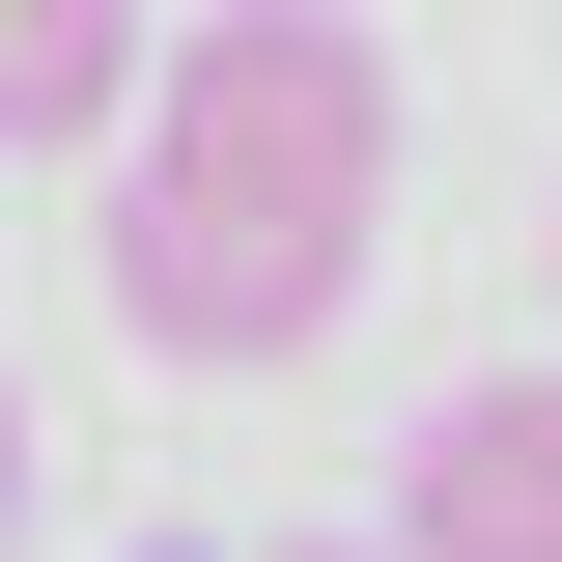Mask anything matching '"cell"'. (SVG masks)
<instances>
[{
  "label": "cell",
  "mask_w": 562,
  "mask_h": 562,
  "mask_svg": "<svg viewBox=\"0 0 562 562\" xmlns=\"http://www.w3.org/2000/svg\"><path fill=\"white\" fill-rule=\"evenodd\" d=\"M366 225H394V57H366L338 0H225V29H169V85L113 113L85 281H113L140 366H310L338 281H366Z\"/></svg>",
  "instance_id": "obj_1"
},
{
  "label": "cell",
  "mask_w": 562,
  "mask_h": 562,
  "mask_svg": "<svg viewBox=\"0 0 562 562\" xmlns=\"http://www.w3.org/2000/svg\"><path fill=\"white\" fill-rule=\"evenodd\" d=\"M422 562H562V366H506V394L422 422V479H394Z\"/></svg>",
  "instance_id": "obj_2"
},
{
  "label": "cell",
  "mask_w": 562,
  "mask_h": 562,
  "mask_svg": "<svg viewBox=\"0 0 562 562\" xmlns=\"http://www.w3.org/2000/svg\"><path fill=\"white\" fill-rule=\"evenodd\" d=\"M113 113H140V0H0V169H57Z\"/></svg>",
  "instance_id": "obj_3"
},
{
  "label": "cell",
  "mask_w": 562,
  "mask_h": 562,
  "mask_svg": "<svg viewBox=\"0 0 562 562\" xmlns=\"http://www.w3.org/2000/svg\"><path fill=\"white\" fill-rule=\"evenodd\" d=\"M0 535H29V366H0Z\"/></svg>",
  "instance_id": "obj_4"
},
{
  "label": "cell",
  "mask_w": 562,
  "mask_h": 562,
  "mask_svg": "<svg viewBox=\"0 0 562 562\" xmlns=\"http://www.w3.org/2000/svg\"><path fill=\"white\" fill-rule=\"evenodd\" d=\"M281 562H422V535H281Z\"/></svg>",
  "instance_id": "obj_5"
},
{
  "label": "cell",
  "mask_w": 562,
  "mask_h": 562,
  "mask_svg": "<svg viewBox=\"0 0 562 562\" xmlns=\"http://www.w3.org/2000/svg\"><path fill=\"white\" fill-rule=\"evenodd\" d=\"M535 281H562V225H535Z\"/></svg>",
  "instance_id": "obj_6"
}]
</instances>
